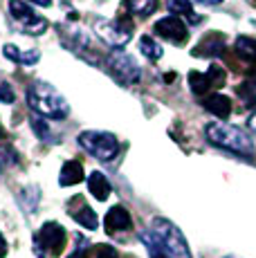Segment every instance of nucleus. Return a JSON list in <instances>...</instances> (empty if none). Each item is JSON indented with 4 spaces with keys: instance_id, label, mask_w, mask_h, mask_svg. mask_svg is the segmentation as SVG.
Masks as SVG:
<instances>
[{
    "instance_id": "4be33fe9",
    "label": "nucleus",
    "mask_w": 256,
    "mask_h": 258,
    "mask_svg": "<svg viewBox=\"0 0 256 258\" xmlns=\"http://www.w3.org/2000/svg\"><path fill=\"white\" fill-rule=\"evenodd\" d=\"M166 7L173 12V16L184 14V16L191 18V14H194V5H191V0H166Z\"/></svg>"
},
{
    "instance_id": "39448f33",
    "label": "nucleus",
    "mask_w": 256,
    "mask_h": 258,
    "mask_svg": "<svg viewBox=\"0 0 256 258\" xmlns=\"http://www.w3.org/2000/svg\"><path fill=\"white\" fill-rule=\"evenodd\" d=\"M95 29L101 36V41L108 43V45H112V47H124L133 38V21H131V16H126V14L99 21L95 25Z\"/></svg>"
},
{
    "instance_id": "c85d7f7f",
    "label": "nucleus",
    "mask_w": 256,
    "mask_h": 258,
    "mask_svg": "<svg viewBox=\"0 0 256 258\" xmlns=\"http://www.w3.org/2000/svg\"><path fill=\"white\" fill-rule=\"evenodd\" d=\"M247 126H249V128H252V131L256 133V112H252V115L247 117Z\"/></svg>"
},
{
    "instance_id": "393cba45",
    "label": "nucleus",
    "mask_w": 256,
    "mask_h": 258,
    "mask_svg": "<svg viewBox=\"0 0 256 258\" xmlns=\"http://www.w3.org/2000/svg\"><path fill=\"white\" fill-rule=\"evenodd\" d=\"M14 99H16L14 88L9 86L5 79H0V101H3V103H14Z\"/></svg>"
},
{
    "instance_id": "6ab92c4d",
    "label": "nucleus",
    "mask_w": 256,
    "mask_h": 258,
    "mask_svg": "<svg viewBox=\"0 0 256 258\" xmlns=\"http://www.w3.org/2000/svg\"><path fill=\"white\" fill-rule=\"evenodd\" d=\"M140 238H142V242L146 245V249H149L151 258H173L169 251H166V247L157 240V236L153 234V231H142Z\"/></svg>"
},
{
    "instance_id": "6e6552de",
    "label": "nucleus",
    "mask_w": 256,
    "mask_h": 258,
    "mask_svg": "<svg viewBox=\"0 0 256 258\" xmlns=\"http://www.w3.org/2000/svg\"><path fill=\"white\" fill-rule=\"evenodd\" d=\"M9 12H12V18L21 25V29L25 34H32V36H38L47 29V21L41 18L27 3L23 0H9Z\"/></svg>"
},
{
    "instance_id": "5701e85b",
    "label": "nucleus",
    "mask_w": 256,
    "mask_h": 258,
    "mask_svg": "<svg viewBox=\"0 0 256 258\" xmlns=\"http://www.w3.org/2000/svg\"><path fill=\"white\" fill-rule=\"evenodd\" d=\"M29 126H32V131L36 133V137L38 140H43V142H47L50 140V126H47V121H43L41 117H32L29 119Z\"/></svg>"
},
{
    "instance_id": "412c9836",
    "label": "nucleus",
    "mask_w": 256,
    "mask_h": 258,
    "mask_svg": "<svg viewBox=\"0 0 256 258\" xmlns=\"http://www.w3.org/2000/svg\"><path fill=\"white\" fill-rule=\"evenodd\" d=\"M140 49H142V54H144L149 61H160L162 58V47H160V43H155L151 36H142L140 38Z\"/></svg>"
},
{
    "instance_id": "a878e982",
    "label": "nucleus",
    "mask_w": 256,
    "mask_h": 258,
    "mask_svg": "<svg viewBox=\"0 0 256 258\" xmlns=\"http://www.w3.org/2000/svg\"><path fill=\"white\" fill-rule=\"evenodd\" d=\"M16 157H14L12 146H0V164H14Z\"/></svg>"
},
{
    "instance_id": "9b49d317",
    "label": "nucleus",
    "mask_w": 256,
    "mask_h": 258,
    "mask_svg": "<svg viewBox=\"0 0 256 258\" xmlns=\"http://www.w3.org/2000/svg\"><path fill=\"white\" fill-rule=\"evenodd\" d=\"M225 45H227V41H225V36L220 32H209L207 36L200 38V43L191 49V54L194 56H200V58H209V56H220L223 54Z\"/></svg>"
},
{
    "instance_id": "20e7f679",
    "label": "nucleus",
    "mask_w": 256,
    "mask_h": 258,
    "mask_svg": "<svg viewBox=\"0 0 256 258\" xmlns=\"http://www.w3.org/2000/svg\"><path fill=\"white\" fill-rule=\"evenodd\" d=\"M151 231L157 236V240L166 247V251H169L173 258H191L189 245H186L184 236L180 234V229L173 225V222L164 220V218H153Z\"/></svg>"
},
{
    "instance_id": "1a4fd4ad",
    "label": "nucleus",
    "mask_w": 256,
    "mask_h": 258,
    "mask_svg": "<svg viewBox=\"0 0 256 258\" xmlns=\"http://www.w3.org/2000/svg\"><path fill=\"white\" fill-rule=\"evenodd\" d=\"M225 79H227V72L220 66H209L207 72H189V88L194 94L203 97L211 90V88H223Z\"/></svg>"
},
{
    "instance_id": "f3484780",
    "label": "nucleus",
    "mask_w": 256,
    "mask_h": 258,
    "mask_svg": "<svg viewBox=\"0 0 256 258\" xmlns=\"http://www.w3.org/2000/svg\"><path fill=\"white\" fill-rule=\"evenodd\" d=\"M88 191H90L97 200L103 202L108 196H110V182H108V177L103 175V173L95 171L88 175Z\"/></svg>"
},
{
    "instance_id": "9d476101",
    "label": "nucleus",
    "mask_w": 256,
    "mask_h": 258,
    "mask_svg": "<svg viewBox=\"0 0 256 258\" xmlns=\"http://www.w3.org/2000/svg\"><path fill=\"white\" fill-rule=\"evenodd\" d=\"M153 32L157 36L166 38L169 43H173V45H182V43L186 41V36H189V29H186V25L182 23L180 16H166V18H160V21L155 23Z\"/></svg>"
},
{
    "instance_id": "4468645a",
    "label": "nucleus",
    "mask_w": 256,
    "mask_h": 258,
    "mask_svg": "<svg viewBox=\"0 0 256 258\" xmlns=\"http://www.w3.org/2000/svg\"><path fill=\"white\" fill-rule=\"evenodd\" d=\"M3 54L9 58V61L21 63V66H34V63L41 58V52H38V49H21V47L12 45V43H7V45L3 47Z\"/></svg>"
},
{
    "instance_id": "b1692460",
    "label": "nucleus",
    "mask_w": 256,
    "mask_h": 258,
    "mask_svg": "<svg viewBox=\"0 0 256 258\" xmlns=\"http://www.w3.org/2000/svg\"><path fill=\"white\" fill-rule=\"evenodd\" d=\"M238 97L243 99V101H247L249 108H256V92H254V86L249 81L238 86Z\"/></svg>"
},
{
    "instance_id": "2eb2a0df",
    "label": "nucleus",
    "mask_w": 256,
    "mask_h": 258,
    "mask_svg": "<svg viewBox=\"0 0 256 258\" xmlns=\"http://www.w3.org/2000/svg\"><path fill=\"white\" fill-rule=\"evenodd\" d=\"M205 108L218 119H227L231 115V101L225 94H209L205 99Z\"/></svg>"
},
{
    "instance_id": "0eeeda50",
    "label": "nucleus",
    "mask_w": 256,
    "mask_h": 258,
    "mask_svg": "<svg viewBox=\"0 0 256 258\" xmlns=\"http://www.w3.org/2000/svg\"><path fill=\"white\" fill-rule=\"evenodd\" d=\"M63 245H66V229L58 222H45L34 238V249H36L38 258H45V251L58 254Z\"/></svg>"
},
{
    "instance_id": "f03ea898",
    "label": "nucleus",
    "mask_w": 256,
    "mask_h": 258,
    "mask_svg": "<svg viewBox=\"0 0 256 258\" xmlns=\"http://www.w3.org/2000/svg\"><path fill=\"white\" fill-rule=\"evenodd\" d=\"M205 135L214 146H220V148H225V151L238 153V155H249V153H252V140H249L240 128L229 126V123H223V121L207 123Z\"/></svg>"
},
{
    "instance_id": "cd10ccee",
    "label": "nucleus",
    "mask_w": 256,
    "mask_h": 258,
    "mask_svg": "<svg viewBox=\"0 0 256 258\" xmlns=\"http://www.w3.org/2000/svg\"><path fill=\"white\" fill-rule=\"evenodd\" d=\"M5 256H7V240L0 234V258H5Z\"/></svg>"
},
{
    "instance_id": "423d86ee",
    "label": "nucleus",
    "mask_w": 256,
    "mask_h": 258,
    "mask_svg": "<svg viewBox=\"0 0 256 258\" xmlns=\"http://www.w3.org/2000/svg\"><path fill=\"white\" fill-rule=\"evenodd\" d=\"M108 70L110 74L124 86H135L142 79V70L137 66V61L133 56L124 54L121 49H115V52L108 56Z\"/></svg>"
},
{
    "instance_id": "dca6fc26",
    "label": "nucleus",
    "mask_w": 256,
    "mask_h": 258,
    "mask_svg": "<svg viewBox=\"0 0 256 258\" xmlns=\"http://www.w3.org/2000/svg\"><path fill=\"white\" fill-rule=\"evenodd\" d=\"M83 180V164L77 160H68L61 168V177H58V184L61 186H72L79 184Z\"/></svg>"
},
{
    "instance_id": "a211bd4d",
    "label": "nucleus",
    "mask_w": 256,
    "mask_h": 258,
    "mask_svg": "<svg viewBox=\"0 0 256 258\" xmlns=\"http://www.w3.org/2000/svg\"><path fill=\"white\" fill-rule=\"evenodd\" d=\"M121 9L131 16H149L157 9V0H121Z\"/></svg>"
},
{
    "instance_id": "7c9ffc66",
    "label": "nucleus",
    "mask_w": 256,
    "mask_h": 258,
    "mask_svg": "<svg viewBox=\"0 0 256 258\" xmlns=\"http://www.w3.org/2000/svg\"><path fill=\"white\" fill-rule=\"evenodd\" d=\"M196 3H200V5H220L223 0H196Z\"/></svg>"
},
{
    "instance_id": "bb28decb",
    "label": "nucleus",
    "mask_w": 256,
    "mask_h": 258,
    "mask_svg": "<svg viewBox=\"0 0 256 258\" xmlns=\"http://www.w3.org/2000/svg\"><path fill=\"white\" fill-rule=\"evenodd\" d=\"M97 258H117L115 247H110V245H99V247H97Z\"/></svg>"
},
{
    "instance_id": "aec40b11",
    "label": "nucleus",
    "mask_w": 256,
    "mask_h": 258,
    "mask_svg": "<svg viewBox=\"0 0 256 258\" xmlns=\"http://www.w3.org/2000/svg\"><path fill=\"white\" fill-rule=\"evenodd\" d=\"M236 54L243 58L245 63H256V41L249 36H238L236 38Z\"/></svg>"
},
{
    "instance_id": "ddd939ff",
    "label": "nucleus",
    "mask_w": 256,
    "mask_h": 258,
    "mask_svg": "<svg viewBox=\"0 0 256 258\" xmlns=\"http://www.w3.org/2000/svg\"><path fill=\"white\" fill-rule=\"evenodd\" d=\"M70 216L75 218L83 229H97V227H99V218H97V213L83 202L81 196H77L75 200L70 202Z\"/></svg>"
},
{
    "instance_id": "c756f323",
    "label": "nucleus",
    "mask_w": 256,
    "mask_h": 258,
    "mask_svg": "<svg viewBox=\"0 0 256 258\" xmlns=\"http://www.w3.org/2000/svg\"><path fill=\"white\" fill-rule=\"evenodd\" d=\"M29 3H34V5H41V7H50V5H52V0H29Z\"/></svg>"
},
{
    "instance_id": "f257e3e1",
    "label": "nucleus",
    "mask_w": 256,
    "mask_h": 258,
    "mask_svg": "<svg viewBox=\"0 0 256 258\" xmlns=\"http://www.w3.org/2000/svg\"><path fill=\"white\" fill-rule=\"evenodd\" d=\"M27 103L34 112L47 119H66L70 112L66 97L45 81H36L27 88Z\"/></svg>"
},
{
    "instance_id": "2f4dec72",
    "label": "nucleus",
    "mask_w": 256,
    "mask_h": 258,
    "mask_svg": "<svg viewBox=\"0 0 256 258\" xmlns=\"http://www.w3.org/2000/svg\"><path fill=\"white\" fill-rule=\"evenodd\" d=\"M0 135H3V128H0Z\"/></svg>"
},
{
    "instance_id": "473e14b6",
    "label": "nucleus",
    "mask_w": 256,
    "mask_h": 258,
    "mask_svg": "<svg viewBox=\"0 0 256 258\" xmlns=\"http://www.w3.org/2000/svg\"><path fill=\"white\" fill-rule=\"evenodd\" d=\"M227 258H234V256H227Z\"/></svg>"
},
{
    "instance_id": "7ed1b4c3",
    "label": "nucleus",
    "mask_w": 256,
    "mask_h": 258,
    "mask_svg": "<svg viewBox=\"0 0 256 258\" xmlns=\"http://www.w3.org/2000/svg\"><path fill=\"white\" fill-rule=\"evenodd\" d=\"M79 146L101 162H112L119 153V142L112 133L106 131H86L79 133Z\"/></svg>"
},
{
    "instance_id": "f8f14e48",
    "label": "nucleus",
    "mask_w": 256,
    "mask_h": 258,
    "mask_svg": "<svg viewBox=\"0 0 256 258\" xmlns=\"http://www.w3.org/2000/svg\"><path fill=\"white\" fill-rule=\"evenodd\" d=\"M133 227V220H131V213H128L124 207H112L110 211L106 213V218H103V229H106V234H119V231H126Z\"/></svg>"
}]
</instances>
